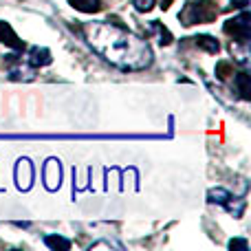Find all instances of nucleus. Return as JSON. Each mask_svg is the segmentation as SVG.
<instances>
[{
	"mask_svg": "<svg viewBox=\"0 0 251 251\" xmlns=\"http://www.w3.org/2000/svg\"><path fill=\"white\" fill-rule=\"evenodd\" d=\"M209 203H221V205H225L227 201L231 199V194L227 190H221V187H216V190H209Z\"/></svg>",
	"mask_w": 251,
	"mask_h": 251,
	"instance_id": "obj_11",
	"label": "nucleus"
},
{
	"mask_svg": "<svg viewBox=\"0 0 251 251\" xmlns=\"http://www.w3.org/2000/svg\"><path fill=\"white\" fill-rule=\"evenodd\" d=\"M223 29H225V33L231 35L236 42L247 44L249 42V35H251V16H249V11H243L238 18L227 20Z\"/></svg>",
	"mask_w": 251,
	"mask_h": 251,
	"instance_id": "obj_3",
	"label": "nucleus"
},
{
	"mask_svg": "<svg viewBox=\"0 0 251 251\" xmlns=\"http://www.w3.org/2000/svg\"><path fill=\"white\" fill-rule=\"evenodd\" d=\"M86 40L101 57L124 71H139L150 66V44L113 22H88L84 26Z\"/></svg>",
	"mask_w": 251,
	"mask_h": 251,
	"instance_id": "obj_1",
	"label": "nucleus"
},
{
	"mask_svg": "<svg viewBox=\"0 0 251 251\" xmlns=\"http://www.w3.org/2000/svg\"><path fill=\"white\" fill-rule=\"evenodd\" d=\"M154 2L156 0H132V4H134L137 11H150V9L154 7Z\"/></svg>",
	"mask_w": 251,
	"mask_h": 251,
	"instance_id": "obj_15",
	"label": "nucleus"
},
{
	"mask_svg": "<svg viewBox=\"0 0 251 251\" xmlns=\"http://www.w3.org/2000/svg\"><path fill=\"white\" fill-rule=\"evenodd\" d=\"M231 4H234L236 9H247L249 0H231Z\"/></svg>",
	"mask_w": 251,
	"mask_h": 251,
	"instance_id": "obj_17",
	"label": "nucleus"
},
{
	"mask_svg": "<svg viewBox=\"0 0 251 251\" xmlns=\"http://www.w3.org/2000/svg\"><path fill=\"white\" fill-rule=\"evenodd\" d=\"M0 42L11 47V49H16V51H25V42L16 35V31L11 29L9 22H0Z\"/></svg>",
	"mask_w": 251,
	"mask_h": 251,
	"instance_id": "obj_5",
	"label": "nucleus"
},
{
	"mask_svg": "<svg viewBox=\"0 0 251 251\" xmlns=\"http://www.w3.org/2000/svg\"><path fill=\"white\" fill-rule=\"evenodd\" d=\"M170 4H172V0H163V4H161V7H163V9H168Z\"/></svg>",
	"mask_w": 251,
	"mask_h": 251,
	"instance_id": "obj_18",
	"label": "nucleus"
},
{
	"mask_svg": "<svg viewBox=\"0 0 251 251\" xmlns=\"http://www.w3.org/2000/svg\"><path fill=\"white\" fill-rule=\"evenodd\" d=\"M44 243H47V247H51V249H62V251H66V249H71V243L66 238H62V236H47L44 238Z\"/></svg>",
	"mask_w": 251,
	"mask_h": 251,
	"instance_id": "obj_10",
	"label": "nucleus"
},
{
	"mask_svg": "<svg viewBox=\"0 0 251 251\" xmlns=\"http://www.w3.org/2000/svg\"><path fill=\"white\" fill-rule=\"evenodd\" d=\"M218 16V7L212 0H190L185 4L181 13H178V20L185 26L192 25H203V22H214Z\"/></svg>",
	"mask_w": 251,
	"mask_h": 251,
	"instance_id": "obj_2",
	"label": "nucleus"
},
{
	"mask_svg": "<svg viewBox=\"0 0 251 251\" xmlns=\"http://www.w3.org/2000/svg\"><path fill=\"white\" fill-rule=\"evenodd\" d=\"M60 178H62L60 163L55 159L47 161V165H44V185L49 190H55V187H60Z\"/></svg>",
	"mask_w": 251,
	"mask_h": 251,
	"instance_id": "obj_6",
	"label": "nucleus"
},
{
	"mask_svg": "<svg viewBox=\"0 0 251 251\" xmlns=\"http://www.w3.org/2000/svg\"><path fill=\"white\" fill-rule=\"evenodd\" d=\"M16 181L20 190H29L31 183H33V165H31L29 159L18 161L16 165Z\"/></svg>",
	"mask_w": 251,
	"mask_h": 251,
	"instance_id": "obj_4",
	"label": "nucleus"
},
{
	"mask_svg": "<svg viewBox=\"0 0 251 251\" xmlns=\"http://www.w3.org/2000/svg\"><path fill=\"white\" fill-rule=\"evenodd\" d=\"M31 64L33 66H47L51 64V53L49 49H31Z\"/></svg>",
	"mask_w": 251,
	"mask_h": 251,
	"instance_id": "obj_9",
	"label": "nucleus"
},
{
	"mask_svg": "<svg viewBox=\"0 0 251 251\" xmlns=\"http://www.w3.org/2000/svg\"><path fill=\"white\" fill-rule=\"evenodd\" d=\"M69 2L84 13H97L101 9V0H69Z\"/></svg>",
	"mask_w": 251,
	"mask_h": 251,
	"instance_id": "obj_8",
	"label": "nucleus"
},
{
	"mask_svg": "<svg viewBox=\"0 0 251 251\" xmlns=\"http://www.w3.org/2000/svg\"><path fill=\"white\" fill-rule=\"evenodd\" d=\"M216 75L221 79H227L229 75H234V66H231L229 62H218L216 64Z\"/></svg>",
	"mask_w": 251,
	"mask_h": 251,
	"instance_id": "obj_14",
	"label": "nucleus"
},
{
	"mask_svg": "<svg viewBox=\"0 0 251 251\" xmlns=\"http://www.w3.org/2000/svg\"><path fill=\"white\" fill-rule=\"evenodd\" d=\"M236 84H238V91H240V95H243V100H249V75L238 73L236 75Z\"/></svg>",
	"mask_w": 251,
	"mask_h": 251,
	"instance_id": "obj_12",
	"label": "nucleus"
},
{
	"mask_svg": "<svg viewBox=\"0 0 251 251\" xmlns=\"http://www.w3.org/2000/svg\"><path fill=\"white\" fill-rule=\"evenodd\" d=\"M194 44H196V47H201V49H205L207 53H218V51H221V44H218V40H214L212 35H196Z\"/></svg>",
	"mask_w": 251,
	"mask_h": 251,
	"instance_id": "obj_7",
	"label": "nucleus"
},
{
	"mask_svg": "<svg viewBox=\"0 0 251 251\" xmlns=\"http://www.w3.org/2000/svg\"><path fill=\"white\" fill-rule=\"evenodd\" d=\"M150 31H156V33H159L161 35V40H159V42L161 44H170V42H172V35H170V31L168 29H165V26H161L159 25V22H152V25H150Z\"/></svg>",
	"mask_w": 251,
	"mask_h": 251,
	"instance_id": "obj_13",
	"label": "nucleus"
},
{
	"mask_svg": "<svg viewBox=\"0 0 251 251\" xmlns=\"http://www.w3.org/2000/svg\"><path fill=\"white\" fill-rule=\"evenodd\" d=\"M229 249L247 251V249H249V245H247V240H231V243H229Z\"/></svg>",
	"mask_w": 251,
	"mask_h": 251,
	"instance_id": "obj_16",
	"label": "nucleus"
}]
</instances>
